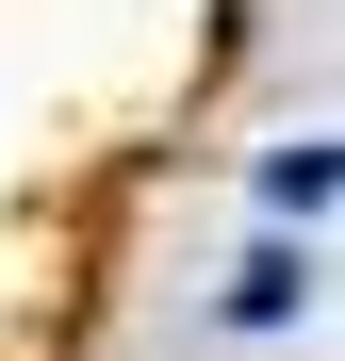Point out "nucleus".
Here are the masks:
<instances>
[{
  "mask_svg": "<svg viewBox=\"0 0 345 361\" xmlns=\"http://www.w3.org/2000/svg\"><path fill=\"white\" fill-rule=\"evenodd\" d=\"M263 197H279V214H329V197H345V148H279Z\"/></svg>",
  "mask_w": 345,
  "mask_h": 361,
  "instance_id": "f257e3e1",
  "label": "nucleus"
}]
</instances>
